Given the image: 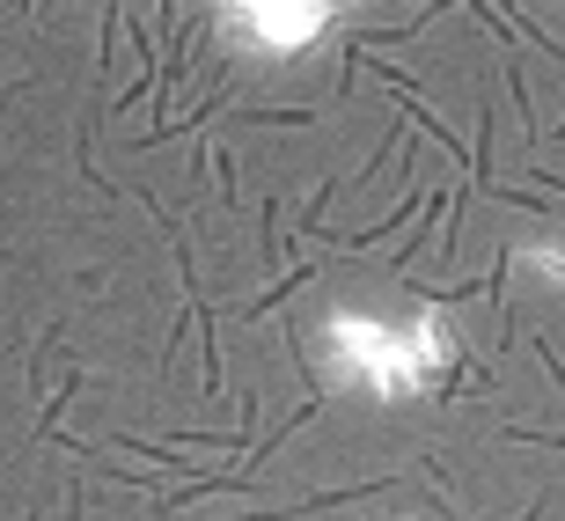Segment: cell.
Masks as SVG:
<instances>
[{"mask_svg": "<svg viewBox=\"0 0 565 521\" xmlns=\"http://www.w3.org/2000/svg\"><path fill=\"white\" fill-rule=\"evenodd\" d=\"M221 22L228 30H250L265 52H294L301 38H316L331 22V8L323 0H257V8H221Z\"/></svg>", "mask_w": 565, "mask_h": 521, "instance_id": "cell-2", "label": "cell"}, {"mask_svg": "<svg viewBox=\"0 0 565 521\" xmlns=\"http://www.w3.org/2000/svg\"><path fill=\"white\" fill-rule=\"evenodd\" d=\"M323 345L338 353V368H345V375L367 382L375 396L419 390V382H434L440 368H448V353H456V338H448V323H440L434 309H426L412 331H390V323H367V316L338 309L331 331H323Z\"/></svg>", "mask_w": 565, "mask_h": 521, "instance_id": "cell-1", "label": "cell"}]
</instances>
